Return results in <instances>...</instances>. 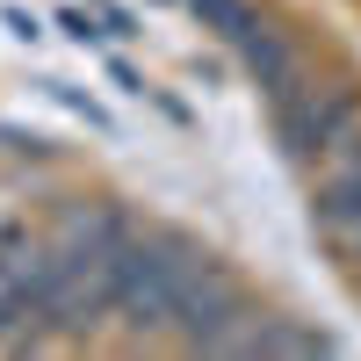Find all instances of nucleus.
<instances>
[{"label":"nucleus","instance_id":"nucleus-1","mask_svg":"<svg viewBox=\"0 0 361 361\" xmlns=\"http://www.w3.org/2000/svg\"><path fill=\"white\" fill-rule=\"evenodd\" d=\"M318 224H325V231H340V238L361 231V145L333 166V180L318 188Z\"/></svg>","mask_w":361,"mask_h":361}]
</instances>
